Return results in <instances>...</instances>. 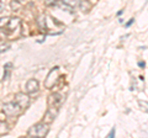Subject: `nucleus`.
<instances>
[{
	"mask_svg": "<svg viewBox=\"0 0 148 138\" xmlns=\"http://www.w3.org/2000/svg\"><path fill=\"white\" fill-rule=\"evenodd\" d=\"M64 101V96L59 93H53L48 96V107H52V109H58L62 106Z\"/></svg>",
	"mask_w": 148,
	"mask_h": 138,
	"instance_id": "nucleus-4",
	"label": "nucleus"
},
{
	"mask_svg": "<svg viewBox=\"0 0 148 138\" xmlns=\"http://www.w3.org/2000/svg\"><path fill=\"white\" fill-rule=\"evenodd\" d=\"M15 101L25 110L26 107H29V105H30V96L25 93H17L15 95Z\"/></svg>",
	"mask_w": 148,
	"mask_h": 138,
	"instance_id": "nucleus-5",
	"label": "nucleus"
},
{
	"mask_svg": "<svg viewBox=\"0 0 148 138\" xmlns=\"http://www.w3.org/2000/svg\"><path fill=\"white\" fill-rule=\"evenodd\" d=\"M138 67L145 68V67H146V63H145V62H142V61H140V62H138Z\"/></svg>",
	"mask_w": 148,
	"mask_h": 138,
	"instance_id": "nucleus-19",
	"label": "nucleus"
},
{
	"mask_svg": "<svg viewBox=\"0 0 148 138\" xmlns=\"http://www.w3.org/2000/svg\"><path fill=\"white\" fill-rule=\"evenodd\" d=\"M122 12H123V10H120V11H117V16H120V15H122Z\"/></svg>",
	"mask_w": 148,
	"mask_h": 138,
	"instance_id": "nucleus-20",
	"label": "nucleus"
},
{
	"mask_svg": "<svg viewBox=\"0 0 148 138\" xmlns=\"http://www.w3.org/2000/svg\"><path fill=\"white\" fill-rule=\"evenodd\" d=\"M79 8H80V10L83 12H89L90 11V9H91V3L89 1V0H80L79 1Z\"/></svg>",
	"mask_w": 148,
	"mask_h": 138,
	"instance_id": "nucleus-9",
	"label": "nucleus"
},
{
	"mask_svg": "<svg viewBox=\"0 0 148 138\" xmlns=\"http://www.w3.org/2000/svg\"><path fill=\"white\" fill-rule=\"evenodd\" d=\"M9 131H10V127L5 121H0V136L8 135Z\"/></svg>",
	"mask_w": 148,
	"mask_h": 138,
	"instance_id": "nucleus-10",
	"label": "nucleus"
},
{
	"mask_svg": "<svg viewBox=\"0 0 148 138\" xmlns=\"http://www.w3.org/2000/svg\"><path fill=\"white\" fill-rule=\"evenodd\" d=\"M12 69V63H6L4 66V77H3V80H6L9 75H10V72Z\"/></svg>",
	"mask_w": 148,
	"mask_h": 138,
	"instance_id": "nucleus-11",
	"label": "nucleus"
},
{
	"mask_svg": "<svg viewBox=\"0 0 148 138\" xmlns=\"http://www.w3.org/2000/svg\"><path fill=\"white\" fill-rule=\"evenodd\" d=\"M133 22H135V19H131L128 22H126V25H125V27H130V26H131V25L133 24Z\"/></svg>",
	"mask_w": 148,
	"mask_h": 138,
	"instance_id": "nucleus-18",
	"label": "nucleus"
},
{
	"mask_svg": "<svg viewBox=\"0 0 148 138\" xmlns=\"http://www.w3.org/2000/svg\"><path fill=\"white\" fill-rule=\"evenodd\" d=\"M138 105L143 112H147L148 113V101H145V100H138Z\"/></svg>",
	"mask_w": 148,
	"mask_h": 138,
	"instance_id": "nucleus-13",
	"label": "nucleus"
},
{
	"mask_svg": "<svg viewBox=\"0 0 148 138\" xmlns=\"http://www.w3.org/2000/svg\"><path fill=\"white\" fill-rule=\"evenodd\" d=\"M49 131L48 128V123L46 122H40V123H36L32 127H30V130L27 131V137H37V138H42L46 137L47 133Z\"/></svg>",
	"mask_w": 148,
	"mask_h": 138,
	"instance_id": "nucleus-1",
	"label": "nucleus"
},
{
	"mask_svg": "<svg viewBox=\"0 0 148 138\" xmlns=\"http://www.w3.org/2000/svg\"><path fill=\"white\" fill-rule=\"evenodd\" d=\"M17 1H18V3H21V4H24V3L26 1V0H17Z\"/></svg>",
	"mask_w": 148,
	"mask_h": 138,
	"instance_id": "nucleus-21",
	"label": "nucleus"
},
{
	"mask_svg": "<svg viewBox=\"0 0 148 138\" xmlns=\"http://www.w3.org/2000/svg\"><path fill=\"white\" fill-rule=\"evenodd\" d=\"M22 111H24V109H22L15 100L11 101V102H6L3 105V112L9 117H16Z\"/></svg>",
	"mask_w": 148,
	"mask_h": 138,
	"instance_id": "nucleus-2",
	"label": "nucleus"
},
{
	"mask_svg": "<svg viewBox=\"0 0 148 138\" xmlns=\"http://www.w3.org/2000/svg\"><path fill=\"white\" fill-rule=\"evenodd\" d=\"M59 79V67H54L51 69V72L48 73L47 78L45 79V88L46 89H52L53 86L58 83Z\"/></svg>",
	"mask_w": 148,
	"mask_h": 138,
	"instance_id": "nucleus-3",
	"label": "nucleus"
},
{
	"mask_svg": "<svg viewBox=\"0 0 148 138\" xmlns=\"http://www.w3.org/2000/svg\"><path fill=\"white\" fill-rule=\"evenodd\" d=\"M63 3H66L67 5L72 6V8H75L77 5H79V1L80 0H62Z\"/></svg>",
	"mask_w": 148,
	"mask_h": 138,
	"instance_id": "nucleus-15",
	"label": "nucleus"
},
{
	"mask_svg": "<svg viewBox=\"0 0 148 138\" xmlns=\"http://www.w3.org/2000/svg\"><path fill=\"white\" fill-rule=\"evenodd\" d=\"M3 10V4H1V1H0V11Z\"/></svg>",
	"mask_w": 148,
	"mask_h": 138,
	"instance_id": "nucleus-22",
	"label": "nucleus"
},
{
	"mask_svg": "<svg viewBox=\"0 0 148 138\" xmlns=\"http://www.w3.org/2000/svg\"><path fill=\"white\" fill-rule=\"evenodd\" d=\"M58 111H59L58 109L48 107L47 111H46V113H45V116H43V122H46V123H52V122L54 121L56 116H57Z\"/></svg>",
	"mask_w": 148,
	"mask_h": 138,
	"instance_id": "nucleus-6",
	"label": "nucleus"
},
{
	"mask_svg": "<svg viewBox=\"0 0 148 138\" xmlns=\"http://www.w3.org/2000/svg\"><path fill=\"white\" fill-rule=\"evenodd\" d=\"M10 6L14 11H18L21 9V3H18L17 0H12V1L10 3Z\"/></svg>",
	"mask_w": 148,
	"mask_h": 138,
	"instance_id": "nucleus-14",
	"label": "nucleus"
},
{
	"mask_svg": "<svg viewBox=\"0 0 148 138\" xmlns=\"http://www.w3.org/2000/svg\"><path fill=\"white\" fill-rule=\"evenodd\" d=\"M26 93L27 94H36L38 93V81L36 79H30L26 84Z\"/></svg>",
	"mask_w": 148,
	"mask_h": 138,
	"instance_id": "nucleus-7",
	"label": "nucleus"
},
{
	"mask_svg": "<svg viewBox=\"0 0 148 138\" xmlns=\"http://www.w3.org/2000/svg\"><path fill=\"white\" fill-rule=\"evenodd\" d=\"M20 24H21V20L18 19V17H11L10 22H9V25L6 26V29H5V33L14 32L18 27V25H20Z\"/></svg>",
	"mask_w": 148,
	"mask_h": 138,
	"instance_id": "nucleus-8",
	"label": "nucleus"
},
{
	"mask_svg": "<svg viewBox=\"0 0 148 138\" xmlns=\"http://www.w3.org/2000/svg\"><path fill=\"white\" fill-rule=\"evenodd\" d=\"M11 17L9 16H4V17H0V30H5L6 26L9 25V22H10Z\"/></svg>",
	"mask_w": 148,
	"mask_h": 138,
	"instance_id": "nucleus-12",
	"label": "nucleus"
},
{
	"mask_svg": "<svg viewBox=\"0 0 148 138\" xmlns=\"http://www.w3.org/2000/svg\"><path fill=\"white\" fill-rule=\"evenodd\" d=\"M108 137H109V138H112V137H115V127H114L112 130L110 131V133L108 135Z\"/></svg>",
	"mask_w": 148,
	"mask_h": 138,
	"instance_id": "nucleus-17",
	"label": "nucleus"
},
{
	"mask_svg": "<svg viewBox=\"0 0 148 138\" xmlns=\"http://www.w3.org/2000/svg\"><path fill=\"white\" fill-rule=\"evenodd\" d=\"M9 48H10V46H9V44H1V46H0V53L5 52V51H8Z\"/></svg>",
	"mask_w": 148,
	"mask_h": 138,
	"instance_id": "nucleus-16",
	"label": "nucleus"
}]
</instances>
